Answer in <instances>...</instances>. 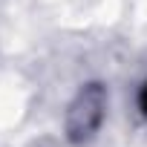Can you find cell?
<instances>
[{"label":"cell","instance_id":"2","mask_svg":"<svg viewBox=\"0 0 147 147\" xmlns=\"http://www.w3.org/2000/svg\"><path fill=\"white\" fill-rule=\"evenodd\" d=\"M138 101H141V110H144V115H147V84H144V90H141V98H138Z\"/></svg>","mask_w":147,"mask_h":147},{"label":"cell","instance_id":"1","mask_svg":"<svg viewBox=\"0 0 147 147\" xmlns=\"http://www.w3.org/2000/svg\"><path fill=\"white\" fill-rule=\"evenodd\" d=\"M104 110H107V92L101 84H87L81 87V92L72 98L69 110H66V136L69 141L84 144L90 141L101 121H104Z\"/></svg>","mask_w":147,"mask_h":147}]
</instances>
